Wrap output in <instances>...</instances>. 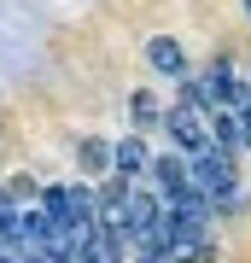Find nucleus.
I'll use <instances>...</instances> for the list:
<instances>
[{
	"instance_id": "nucleus-1",
	"label": "nucleus",
	"mask_w": 251,
	"mask_h": 263,
	"mask_svg": "<svg viewBox=\"0 0 251 263\" xmlns=\"http://www.w3.org/2000/svg\"><path fill=\"white\" fill-rule=\"evenodd\" d=\"M35 211L65 240H82L88 228H93V187H88V181H53V187H41V205Z\"/></svg>"
},
{
	"instance_id": "nucleus-2",
	"label": "nucleus",
	"mask_w": 251,
	"mask_h": 263,
	"mask_svg": "<svg viewBox=\"0 0 251 263\" xmlns=\"http://www.w3.org/2000/svg\"><path fill=\"white\" fill-rule=\"evenodd\" d=\"M158 123L169 129V141L181 146V158H199V152H210V123L199 117L193 105H181V100H176V105H169V111H164Z\"/></svg>"
},
{
	"instance_id": "nucleus-3",
	"label": "nucleus",
	"mask_w": 251,
	"mask_h": 263,
	"mask_svg": "<svg viewBox=\"0 0 251 263\" xmlns=\"http://www.w3.org/2000/svg\"><path fill=\"white\" fill-rule=\"evenodd\" d=\"M146 176H152V193H158L164 205H187V199H193V181H187V158L181 152H152Z\"/></svg>"
},
{
	"instance_id": "nucleus-4",
	"label": "nucleus",
	"mask_w": 251,
	"mask_h": 263,
	"mask_svg": "<svg viewBox=\"0 0 251 263\" xmlns=\"http://www.w3.org/2000/svg\"><path fill=\"white\" fill-rule=\"evenodd\" d=\"M146 164H152V146L140 141V135L111 141V176H117V181H129V187H134V181L146 176Z\"/></svg>"
},
{
	"instance_id": "nucleus-5",
	"label": "nucleus",
	"mask_w": 251,
	"mask_h": 263,
	"mask_svg": "<svg viewBox=\"0 0 251 263\" xmlns=\"http://www.w3.org/2000/svg\"><path fill=\"white\" fill-rule=\"evenodd\" d=\"M146 65L158 76H169V82H187V53H181L176 35H152L146 41Z\"/></svg>"
},
{
	"instance_id": "nucleus-6",
	"label": "nucleus",
	"mask_w": 251,
	"mask_h": 263,
	"mask_svg": "<svg viewBox=\"0 0 251 263\" xmlns=\"http://www.w3.org/2000/svg\"><path fill=\"white\" fill-rule=\"evenodd\" d=\"M82 164L88 176H111V141H82Z\"/></svg>"
},
{
	"instance_id": "nucleus-7",
	"label": "nucleus",
	"mask_w": 251,
	"mask_h": 263,
	"mask_svg": "<svg viewBox=\"0 0 251 263\" xmlns=\"http://www.w3.org/2000/svg\"><path fill=\"white\" fill-rule=\"evenodd\" d=\"M129 111L140 117V129H152V123H158V117H164V111H158V100H152V94H146V88H140V94L129 100Z\"/></svg>"
},
{
	"instance_id": "nucleus-8",
	"label": "nucleus",
	"mask_w": 251,
	"mask_h": 263,
	"mask_svg": "<svg viewBox=\"0 0 251 263\" xmlns=\"http://www.w3.org/2000/svg\"><path fill=\"white\" fill-rule=\"evenodd\" d=\"M134 263H176V257H169V246H164V240H146Z\"/></svg>"
},
{
	"instance_id": "nucleus-9",
	"label": "nucleus",
	"mask_w": 251,
	"mask_h": 263,
	"mask_svg": "<svg viewBox=\"0 0 251 263\" xmlns=\"http://www.w3.org/2000/svg\"><path fill=\"white\" fill-rule=\"evenodd\" d=\"M240 6H245V18H251V0H240Z\"/></svg>"
}]
</instances>
